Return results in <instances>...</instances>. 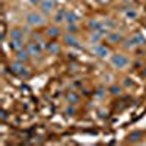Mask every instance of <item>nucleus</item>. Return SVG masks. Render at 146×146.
<instances>
[{
  "mask_svg": "<svg viewBox=\"0 0 146 146\" xmlns=\"http://www.w3.org/2000/svg\"><path fill=\"white\" fill-rule=\"evenodd\" d=\"M143 41H145V38H143V35H142L140 32L133 34L129 40L124 41V48H127V50H131V48H135V47L140 45Z\"/></svg>",
  "mask_w": 146,
  "mask_h": 146,
  "instance_id": "f257e3e1",
  "label": "nucleus"
},
{
  "mask_svg": "<svg viewBox=\"0 0 146 146\" xmlns=\"http://www.w3.org/2000/svg\"><path fill=\"white\" fill-rule=\"evenodd\" d=\"M25 21H27L28 25H31V27H41V25H44V22H45L44 21V16L40 15V13H35V12L28 13L27 18H25Z\"/></svg>",
  "mask_w": 146,
  "mask_h": 146,
  "instance_id": "f03ea898",
  "label": "nucleus"
},
{
  "mask_svg": "<svg viewBox=\"0 0 146 146\" xmlns=\"http://www.w3.org/2000/svg\"><path fill=\"white\" fill-rule=\"evenodd\" d=\"M127 63H129V60L123 54H114V56H111V64L114 67H117V69H124L127 66Z\"/></svg>",
  "mask_w": 146,
  "mask_h": 146,
  "instance_id": "7ed1b4c3",
  "label": "nucleus"
},
{
  "mask_svg": "<svg viewBox=\"0 0 146 146\" xmlns=\"http://www.w3.org/2000/svg\"><path fill=\"white\" fill-rule=\"evenodd\" d=\"M92 53H94L96 57H100V58H105V57H108V54H110L108 48L104 47V45H100V44H95V45L92 47Z\"/></svg>",
  "mask_w": 146,
  "mask_h": 146,
  "instance_id": "20e7f679",
  "label": "nucleus"
},
{
  "mask_svg": "<svg viewBox=\"0 0 146 146\" xmlns=\"http://www.w3.org/2000/svg\"><path fill=\"white\" fill-rule=\"evenodd\" d=\"M42 13H51V10L54 7V0H41V3L38 5Z\"/></svg>",
  "mask_w": 146,
  "mask_h": 146,
  "instance_id": "39448f33",
  "label": "nucleus"
},
{
  "mask_svg": "<svg viewBox=\"0 0 146 146\" xmlns=\"http://www.w3.org/2000/svg\"><path fill=\"white\" fill-rule=\"evenodd\" d=\"M10 69H12V72H15V73H18V75H21V76H28V72L25 70V67H23V64H22V62H16L13 63V64H10Z\"/></svg>",
  "mask_w": 146,
  "mask_h": 146,
  "instance_id": "423d86ee",
  "label": "nucleus"
},
{
  "mask_svg": "<svg viewBox=\"0 0 146 146\" xmlns=\"http://www.w3.org/2000/svg\"><path fill=\"white\" fill-rule=\"evenodd\" d=\"M27 50H28L29 56H40L41 47H40V44H36V42H31V44H28Z\"/></svg>",
  "mask_w": 146,
  "mask_h": 146,
  "instance_id": "0eeeda50",
  "label": "nucleus"
},
{
  "mask_svg": "<svg viewBox=\"0 0 146 146\" xmlns=\"http://www.w3.org/2000/svg\"><path fill=\"white\" fill-rule=\"evenodd\" d=\"M29 58V53H28V50H22V48H21V50H18L16 51V60H18V62H27V60Z\"/></svg>",
  "mask_w": 146,
  "mask_h": 146,
  "instance_id": "6e6552de",
  "label": "nucleus"
},
{
  "mask_svg": "<svg viewBox=\"0 0 146 146\" xmlns=\"http://www.w3.org/2000/svg\"><path fill=\"white\" fill-rule=\"evenodd\" d=\"M88 27H89V29H94V31H100V29L104 28V25H102L98 19H91V21L88 22Z\"/></svg>",
  "mask_w": 146,
  "mask_h": 146,
  "instance_id": "1a4fd4ad",
  "label": "nucleus"
},
{
  "mask_svg": "<svg viewBox=\"0 0 146 146\" xmlns=\"http://www.w3.org/2000/svg\"><path fill=\"white\" fill-rule=\"evenodd\" d=\"M107 40L108 42H111V44H115V42H120L121 41V35L118 32H110L107 35Z\"/></svg>",
  "mask_w": 146,
  "mask_h": 146,
  "instance_id": "9d476101",
  "label": "nucleus"
},
{
  "mask_svg": "<svg viewBox=\"0 0 146 146\" xmlns=\"http://www.w3.org/2000/svg\"><path fill=\"white\" fill-rule=\"evenodd\" d=\"M140 137H142V133H140L139 130H135V131L130 133L127 139H129V142H131V143H136V142L140 140Z\"/></svg>",
  "mask_w": 146,
  "mask_h": 146,
  "instance_id": "9b49d317",
  "label": "nucleus"
},
{
  "mask_svg": "<svg viewBox=\"0 0 146 146\" xmlns=\"http://www.w3.org/2000/svg\"><path fill=\"white\" fill-rule=\"evenodd\" d=\"M63 41H64V44H67V45H76V44H78V40H76L70 32L63 36Z\"/></svg>",
  "mask_w": 146,
  "mask_h": 146,
  "instance_id": "f8f14e48",
  "label": "nucleus"
},
{
  "mask_svg": "<svg viewBox=\"0 0 146 146\" xmlns=\"http://www.w3.org/2000/svg\"><path fill=\"white\" fill-rule=\"evenodd\" d=\"M66 13H67V12L62 9V10L58 12V13H56V16H54V22H56V23H60V22L66 21Z\"/></svg>",
  "mask_w": 146,
  "mask_h": 146,
  "instance_id": "ddd939ff",
  "label": "nucleus"
},
{
  "mask_svg": "<svg viewBox=\"0 0 146 146\" xmlns=\"http://www.w3.org/2000/svg\"><path fill=\"white\" fill-rule=\"evenodd\" d=\"M76 21H78V15L75 12H67L66 13V22L67 23H76Z\"/></svg>",
  "mask_w": 146,
  "mask_h": 146,
  "instance_id": "4468645a",
  "label": "nucleus"
},
{
  "mask_svg": "<svg viewBox=\"0 0 146 146\" xmlns=\"http://www.w3.org/2000/svg\"><path fill=\"white\" fill-rule=\"evenodd\" d=\"M47 51L50 53V54H57L60 51V48H58V44L56 42H51V44H48L47 45Z\"/></svg>",
  "mask_w": 146,
  "mask_h": 146,
  "instance_id": "2eb2a0df",
  "label": "nucleus"
},
{
  "mask_svg": "<svg viewBox=\"0 0 146 146\" xmlns=\"http://www.w3.org/2000/svg\"><path fill=\"white\" fill-rule=\"evenodd\" d=\"M10 48L12 50H21L22 48V40H10Z\"/></svg>",
  "mask_w": 146,
  "mask_h": 146,
  "instance_id": "dca6fc26",
  "label": "nucleus"
},
{
  "mask_svg": "<svg viewBox=\"0 0 146 146\" xmlns=\"http://www.w3.org/2000/svg\"><path fill=\"white\" fill-rule=\"evenodd\" d=\"M10 40H22V32L19 29H12L10 31Z\"/></svg>",
  "mask_w": 146,
  "mask_h": 146,
  "instance_id": "f3484780",
  "label": "nucleus"
},
{
  "mask_svg": "<svg viewBox=\"0 0 146 146\" xmlns=\"http://www.w3.org/2000/svg\"><path fill=\"white\" fill-rule=\"evenodd\" d=\"M66 98H67V101H69L70 104H76V102L79 101V96H78L75 92H70V94H67Z\"/></svg>",
  "mask_w": 146,
  "mask_h": 146,
  "instance_id": "a211bd4d",
  "label": "nucleus"
},
{
  "mask_svg": "<svg viewBox=\"0 0 146 146\" xmlns=\"http://www.w3.org/2000/svg\"><path fill=\"white\" fill-rule=\"evenodd\" d=\"M47 35H48V36H51V38L57 36V35H58V28H56V27L48 28V29H47Z\"/></svg>",
  "mask_w": 146,
  "mask_h": 146,
  "instance_id": "6ab92c4d",
  "label": "nucleus"
},
{
  "mask_svg": "<svg viewBox=\"0 0 146 146\" xmlns=\"http://www.w3.org/2000/svg\"><path fill=\"white\" fill-rule=\"evenodd\" d=\"M110 94L111 95H120L121 94V88L117 86V85H111V86H110Z\"/></svg>",
  "mask_w": 146,
  "mask_h": 146,
  "instance_id": "aec40b11",
  "label": "nucleus"
},
{
  "mask_svg": "<svg viewBox=\"0 0 146 146\" xmlns=\"http://www.w3.org/2000/svg\"><path fill=\"white\" fill-rule=\"evenodd\" d=\"M69 32H73V31H76V25L75 23H67V28H66Z\"/></svg>",
  "mask_w": 146,
  "mask_h": 146,
  "instance_id": "412c9836",
  "label": "nucleus"
},
{
  "mask_svg": "<svg viewBox=\"0 0 146 146\" xmlns=\"http://www.w3.org/2000/svg\"><path fill=\"white\" fill-rule=\"evenodd\" d=\"M126 15H127V18H131L133 19V18H136V12L135 10H127Z\"/></svg>",
  "mask_w": 146,
  "mask_h": 146,
  "instance_id": "4be33fe9",
  "label": "nucleus"
},
{
  "mask_svg": "<svg viewBox=\"0 0 146 146\" xmlns=\"http://www.w3.org/2000/svg\"><path fill=\"white\" fill-rule=\"evenodd\" d=\"M73 113H75V110H73V108H66V114L67 115H73Z\"/></svg>",
  "mask_w": 146,
  "mask_h": 146,
  "instance_id": "5701e85b",
  "label": "nucleus"
},
{
  "mask_svg": "<svg viewBox=\"0 0 146 146\" xmlns=\"http://www.w3.org/2000/svg\"><path fill=\"white\" fill-rule=\"evenodd\" d=\"M29 2H31L32 5H40V3H41V0H29Z\"/></svg>",
  "mask_w": 146,
  "mask_h": 146,
  "instance_id": "b1692460",
  "label": "nucleus"
},
{
  "mask_svg": "<svg viewBox=\"0 0 146 146\" xmlns=\"http://www.w3.org/2000/svg\"><path fill=\"white\" fill-rule=\"evenodd\" d=\"M124 85H126V86H130V85H131V82H130V80H127V79H126V80H124Z\"/></svg>",
  "mask_w": 146,
  "mask_h": 146,
  "instance_id": "393cba45",
  "label": "nucleus"
}]
</instances>
